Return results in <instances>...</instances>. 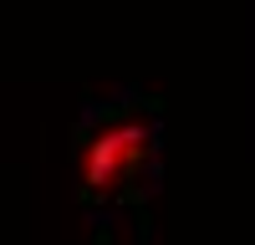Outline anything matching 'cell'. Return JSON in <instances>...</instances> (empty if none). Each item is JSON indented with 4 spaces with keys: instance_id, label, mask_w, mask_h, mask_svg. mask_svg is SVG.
<instances>
[{
    "instance_id": "cell-1",
    "label": "cell",
    "mask_w": 255,
    "mask_h": 245,
    "mask_svg": "<svg viewBox=\"0 0 255 245\" xmlns=\"http://www.w3.org/2000/svg\"><path fill=\"white\" fill-rule=\"evenodd\" d=\"M148 153V122H113V128H102L87 153H82V179L92 184V189H113L123 174H133Z\"/></svg>"
}]
</instances>
